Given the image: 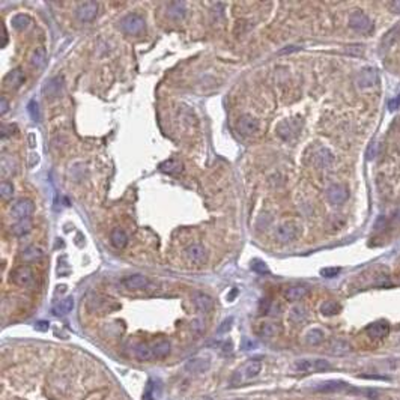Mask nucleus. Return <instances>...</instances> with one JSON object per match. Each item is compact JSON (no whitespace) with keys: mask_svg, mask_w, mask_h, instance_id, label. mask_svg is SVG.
<instances>
[{"mask_svg":"<svg viewBox=\"0 0 400 400\" xmlns=\"http://www.w3.org/2000/svg\"><path fill=\"white\" fill-rule=\"evenodd\" d=\"M331 364L323 358H302L293 363V370L299 373H319L329 370Z\"/></svg>","mask_w":400,"mask_h":400,"instance_id":"nucleus-2","label":"nucleus"},{"mask_svg":"<svg viewBox=\"0 0 400 400\" xmlns=\"http://www.w3.org/2000/svg\"><path fill=\"white\" fill-rule=\"evenodd\" d=\"M185 256L191 264L200 265L205 261V257H206V250L200 244H193V245H190L185 250Z\"/></svg>","mask_w":400,"mask_h":400,"instance_id":"nucleus-16","label":"nucleus"},{"mask_svg":"<svg viewBox=\"0 0 400 400\" xmlns=\"http://www.w3.org/2000/svg\"><path fill=\"white\" fill-rule=\"evenodd\" d=\"M0 194H2V197L5 200L11 199L14 196V187H12V184L8 182V181H3L2 185H0Z\"/></svg>","mask_w":400,"mask_h":400,"instance_id":"nucleus-36","label":"nucleus"},{"mask_svg":"<svg viewBox=\"0 0 400 400\" xmlns=\"http://www.w3.org/2000/svg\"><path fill=\"white\" fill-rule=\"evenodd\" d=\"M296 237H298V229L289 223L278 226L275 230V240L281 244H289V242L295 241Z\"/></svg>","mask_w":400,"mask_h":400,"instance_id":"nucleus-9","label":"nucleus"},{"mask_svg":"<svg viewBox=\"0 0 400 400\" xmlns=\"http://www.w3.org/2000/svg\"><path fill=\"white\" fill-rule=\"evenodd\" d=\"M98 9L100 6L97 2H84L77 8L76 15L81 23H89L98 15Z\"/></svg>","mask_w":400,"mask_h":400,"instance_id":"nucleus-10","label":"nucleus"},{"mask_svg":"<svg viewBox=\"0 0 400 400\" xmlns=\"http://www.w3.org/2000/svg\"><path fill=\"white\" fill-rule=\"evenodd\" d=\"M160 170L164 172V173H179L182 170V164L176 160H167V161H164L160 164Z\"/></svg>","mask_w":400,"mask_h":400,"instance_id":"nucleus-28","label":"nucleus"},{"mask_svg":"<svg viewBox=\"0 0 400 400\" xmlns=\"http://www.w3.org/2000/svg\"><path fill=\"white\" fill-rule=\"evenodd\" d=\"M289 320L295 325H299L302 322L307 320V310H305L304 307H301V305H295V307H292L289 310Z\"/></svg>","mask_w":400,"mask_h":400,"instance_id":"nucleus-25","label":"nucleus"},{"mask_svg":"<svg viewBox=\"0 0 400 400\" xmlns=\"http://www.w3.org/2000/svg\"><path fill=\"white\" fill-rule=\"evenodd\" d=\"M167 15L173 20H181L185 15V3L184 2H173L167 6Z\"/></svg>","mask_w":400,"mask_h":400,"instance_id":"nucleus-26","label":"nucleus"},{"mask_svg":"<svg viewBox=\"0 0 400 400\" xmlns=\"http://www.w3.org/2000/svg\"><path fill=\"white\" fill-rule=\"evenodd\" d=\"M11 25H12V27L15 30H25L30 25V18L27 15H25V14H17V15L12 17Z\"/></svg>","mask_w":400,"mask_h":400,"instance_id":"nucleus-29","label":"nucleus"},{"mask_svg":"<svg viewBox=\"0 0 400 400\" xmlns=\"http://www.w3.org/2000/svg\"><path fill=\"white\" fill-rule=\"evenodd\" d=\"M49 326H50V323L45 322V320H39V322L35 323V328L38 329V331H47V329H49Z\"/></svg>","mask_w":400,"mask_h":400,"instance_id":"nucleus-44","label":"nucleus"},{"mask_svg":"<svg viewBox=\"0 0 400 400\" xmlns=\"http://www.w3.org/2000/svg\"><path fill=\"white\" fill-rule=\"evenodd\" d=\"M262 370V361L261 360H248L247 363H244L240 369H237L233 372L232 378H230V385H241L244 382L251 381L253 378L261 373Z\"/></svg>","mask_w":400,"mask_h":400,"instance_id":"nucleus-1","label":"nucleus"},{"mask_svg":"<svg viewBox=\"0 0 400 400\" xmlns=\"http://www.w3.org/2000/svg\"><path fill=\"white\" fill-rule=\"evenodd\" d=\"M39 161V158H38V154H30V167H33L35 164Z\"/></svg>","mask_w":400,"mask_h":400,"instance_id":"nucleus-48","label":"nucleus"},{"mask_svg":"<svg viewBox=\"0 0 400 400\" xmlns=\"http://www.w3.org/2000/svg\"><path fill=\"white\" fill-rule=\"evenodd\" d=\"M209 369V360L208 358H200V357H194L191 360H188L185 363V370L190 372L193 374H199L203 373Z\"/></svg>","mask_w":400,"mask_h":400,"instance_id":"nucleus-18","label":"nucleus"},{"mask_svg":"<svg viewBox=\"0 0 400 400\" xmlns=\"http://www.w3.org/2000/svg\"><path fill=\"white\" fill-rule=\"evenodd\" d=\"M15 130H17V128H15L14 125H6V124H3V127H2V137L6 138V137L12 135Z\"/></svg>","mask_w":400,"mask_h":400,"instance_id":"nucleus-41","label":"nucleus"},{"mask_svg":"<svg viewBox=\"0 0 400 400\" xmlns=\"http://www.w3.org/2000/svg\"><path fill=\"white\" fill-rule=\"evenodd\" d=\"M29 143H30V146H32V148L36 145V142H35V134H33V133H30V134H29Z\"/></svg>","mask_w":400,"mask_h":400,"instance_id":"nucleus-49","label":"nucleus"},{"mask_svg":"<svg viewBox=\"0 0 400 400\" xmlns=\"http://www.w3.org/2000/svg\"><path fill=\"white\" fill-rule=\"evenodd\" d=\"M318 160L322 161V166H328V164L333 161V154L326 149H320V152L318 154Z\"/></svg>","mask_w":400,"mask_h":400,"instance_id":"nucleus-38","label":"nucleus"},{"mask_svg":"<svg viewBox=\"0 0 400 400\" xmlns=\"http://www.w3.org/2000/svg\"><path fill=\"white\" fill-rule=\"evenodd\" d=\"M149 285V278L142 274H134L122 280V286H125L130 291H140L145 289Z\"/></svg>","mask_w":400,"mask_h":400,"instance_id":"nucleus-14","label":"nucleus"},{"mask_svg":"<svg viewBox=\"0 0 400 400\" xmlns=\"http://www.w3.org/2000/svg\"><path fill=\"white\" fill-rule=\"evenodd\" d=\"M399 107H400V93H399V95H397L396 98H393V100L388 103V108H390L391 111L397 110Z\"/></svg>","mask_w":400,"mask_h":400,"instance_id":"nucleus-42","label":"nucleus"},{"mask_svg":"<svg viewBox=\"0 0 400 400\" xmlns=\"http://www.w3.org/2000/svg\"><path fill=\"white\" fill-rule=\"evenodd\" d=\"M374 142H372L370 143V146H369V149H367V160H372L373 157H374Z\"/></svg>","mask_w":400,"mask_h":400,"instance_id":"nucleus-46","label":"nucleus"},{"mask_svg":"<svg viewBox=\"0 0 400 400\" xmlns=\"http://www.w3.org/2000/svg\"><path fill=\"white\" fill-rule=\"evenodd\" d=\"M42 257V251L38 248V247H35V245H30V247H27L25 251L21 253V259L25 262H36V261H39V259Z\"/></svg>","mask_w":400,"mask_h":400,"instance_id":"nucleus-27","label":"nucleus"},{"mask_svg":"<svg viewBox=\"0 0 400 400\" xmlns=\"http://www.w3.org/2000/svg\"><path fill=\"white\" fill-rule=\"evenodd\" d=\"M347 388H350V385L345 381H339V379H331V381H323L315 385V391L318 393H340V391H346Z\"/></svg>","mask_w":400,"mask_h":400,"instance_id":"nucleus-12","label":"nucleus"},{"mask_svg":"<svg viewBox=\"0 0 400 400\" xmlns=\"http://www.w3.org/2000/svg\"><path fill=\"white\" fill-rule=\"evenodd\" d=\"M237 128L238 133L242 135H254L259 131V122L251 114H242L238 119Z\"/></svg>","mask_w":400,"mask_h":400,"instance_id":"nucleus-7","label":"nucleus"},{"mask_svg":"<svg viewBox=\"0 0 400 400\" xmlns=\"http://www.w3.org/2000/svg\"><path fill=\"white\" fill-rule=\"evenodd\" d=\"M8 108H9V104H8V101H6V98L2 97V100H0V113H2V114H6Z\"/></svg>","mask_w":400,"mask_h":400,"instance_id":"nucleus-45","label":"nucleus"},{"mask_svg":"<svg viewBox=\"0 0 400 400\" xmlns=\"http://www.w3.org/2000/svg\"><path fill=\"white\" fill-rule=\"evenodd\" d=\"M388 6H390V9H391L393 12L400 14V2H393V3H390Z\"/></svg>","mask_w":400,"mask_h":400,"instance_id":"nucleus-47","label":"nucleus"},{"mask_svg":"<svg viewBox=\"0 0 400 400\" xmlns=\"http://www.w3.org/2000/svg\"><path fill=\"white\" fill-rule=\"evenodd\" d=\"M63 87V79L62 77H54L50 81H47V84L44 86V93L47 98H56L60 95Z\"/></svg>","mask_w":400,"mask_h":400,"instance_id":"nucleus-19","label":"nucleus"},{"mask_svg":"<svg viewBox=\"0 0 400 400\" xmlns=\"http://www.w3.org/2000/svg\"><path fill=\"white\" fill-rule=\"evenodd\" d=\"M30 221L29 220H23V221H18L14 227H12V233L17 235V237H21V235H26L30 232Z\"/></svg>","mask_w":400,"mask_h":400,"instance_id":"nucleus-35","label":"nucleus"},{"mask_svg":"<svg viewBox=\"0 0 400 400\" xmlns=\"http://www.w3.org/2000/svg\"><path fill=\"white\" fill-rule=\"evenodd\" d=\"M45 60H47V54H45V50L44 49H36L30 57V63L35 66V68H42L45 65Z\"/></svg>","mask_w":400,"mask_h":400,"instance_id":"nucleus-34","label":"nucleus"},{"mask_svg":"<svg viewBox=\"0 0 400 400\" xmlns=\"http://www.w3.org/2000/svg\"><path fill=\"white\" fill-rule=\"evenodd\" d=\"M366 333L370 339L373 340H381V339H385L390 333V325L388 322L385 320H376L373 323H370L367 328H366Z\"/></svg>","mask_w":400,"mask_h":400,"instance_id":"nucleus-11","label":"nucleus"},{"mask_svg":"<svg viewBox=\"0 0 400 400\" xmlns=\"http://www.w3.org/2000/svg\"><path fill=\"white\" fill-rule=\"evenodd\" d=\"M257 333H259V336H261V337L271 339V337H274L277 334V325L265 322V323H262L261 326H259Z\"/></svg>","mask_w":400,"mask_h":400,"instance_id":"nucleus-32","label":"nucleus"},{"mask_svg":"<svg viewBox=\"0 0 400 400\" xmlns=\"http://www.w3.org/2000/svg\"><path fill=\"white\" fill-rule=\"evenodd\" d=\"M331 352L334 355H346L350 352V345L346 343L345 340H336L331 345Z\"/></svg>","mask_w":400,"mask_h":400,"instance_id":"nucleus-33","label":"nucleus"},{"mask_svg":"<svg viewBox=\"0 0 400 400\" xmlns=\"http://www.w3.org/2000/svg\"><path fill=\"white\" fill-rule=\"evenodd\" d=\"M27 111H29L30 117H32V119H33L35 122L39 121V108H38V103H36V101H30V103H29Z\"/></svg>","mask_w":400,"mask_h":400,"instance_id":"nucleus-39","label":"nucleus"},{"mask_svg":"<svg viewBox=\"0 0 400 400\" xmlns=\"http://www.w3.org/2000/svg\"><path fill=\"white\" fill-rule=\"evenodd\" d=\"M25 80H26L25 73L21 71V68H15L6 74L3 83L8 89H18L23 83H25Z\"/></svg>","mask_w":400,"mask_h":400,"instance_id":"nucleus-17","label":"nucleus"},{"mask_svg":"<svg viewBox=\"0 0 400 400\" xmlns=\"http://www.w3.org/2000/svg\"><path fill=\"white\" fill-rule=\"evenodd\" d=\"M232 322H233V319H232V318L226 319V320L221 323V326L218 328V333H226V331H229V329H230V325H232Z\"/></svg>","mask_w":400,"mask_h":400,"instance_id":"nucleus-43","label":"nucleus"},{"mask_svg":"<svg viewBox=\"0 0 400 400\" xmlns=\"http://www.w3.org/2000/svg\"><path fill=\"white\" fill-rule=\"evenodd\" d=\"M145 18L138 14H130L121 21V29L128 35H140L145 30Z\"/></svg>","mask_w":400,"mask_h":400,"instance_id":"nucleus-3","label":"nucleus"},{"mask_svg":"<svg viewBox=\"0 0 400 400\" xmlns=\"http://www.w3.org/2000/svg\"><path fill=\"white\" fill-rule=\"evenodd\" d=\"M74 309V298L73 296H68L65 299H62L60 302H57L54 307L52 309L53 315L54 316H65L68 315L69 312H71Z\"/></svg>","mask_w":400,"mask_h":400,"instance_id":"nucleus-22","label":"nucleus"},{"mask_svg":"<svg viewBox=\"0 0 400 400\" xmlns=\"http://www.w3.org/2000/svg\"><path fill=\"white\" fill-rule=\"evenodd\" d=\"M33 209L35 206L29 199H20L11 208V217L17 221L29 220V217L33 214Z\"/></svg>","mask_w":400,"mask_h":400,"instance_id":"nucleus-5","label":"nucleus"},{"mask_svg":"<svg viewBox=\"0 0 400 400\" xmlns=\"http://www.w3.org/2000/svg\"><path fill=\"white\" fill-rule=\"evenodd\" d=\"M340 312V304L336 301H325L320 305V313L323 316H334Z\"/></svg>","mask_w":400,"mask_h":400,"instance_id":"nucleus-31","label":"nucleus"},{"mask_svg":"<svg viewBox=\"0 0 400 400\" xmlns=\"http://www.w3.org/2000/svg\"><path fill=\"white\" fill-rule=\"evenodd\" d=\"M110 241H111V244H113L116 248H124V247L128 244V235H127L122 229L116 227V229H113L111 233H110Z\"/></svg>","mask_w":400,"mask_h":400,"instance_id":"nucleus-23","label":"nucleus"},{"mask_svg":"<svg viewBox=\"0 0 400 400\" xmlns=\"http://www.w3.org/2000/svg\"><path fill=\"white\" fill-rule=\"evenodd\" d=\"M323 339H325V334H323L322 329H319V328H313V329H310L307 334H305V342H307L309 345H313V346L322 343Z\"/></svg>","mask_w":400,"mask_h":400,"instance_id":"nucleus-30","label":"nucleus"},{"mask_svg":"<svg viewBox=\"0 0 400 400\" xmlns=\"http://www.w3.org/2000/svg\"><path fill=\"white\" fill-rule=\"evenodd\" d=\"M11 281H14L17 286L26 288V286H29L32 281H33V272H32V269L29 267L15 268L11 272Z\"/></svg>","mask_w":400,"mask_h":400,"instance_id":"nucleus-8","label":"nucleus"},{"mask_svg":"<svg viewBox=\"0 0 400 400\" xmlns=\"http://www.w3.org/2000/svg\"><path fill=\"white\" fill-rule=\"evenodd\" d=\"M379 80V76H378V71H376L374 68H364L358 73V77H357V84L360 87H373L376 86Z\"/></svg>","mask_w":400,"mask_h":400,"instance_id":"nucleus-13","label":"nucleus"},{"mask_svg":"<svg viewBox=\"0 0 400 400\" xmlns=\"http://www.w3.org/2000/svg\"><path fill=\"white\" fill-rule=\"evenodd\" d=\"M152 349H154L155 360H160V358H164V357H167L170 354L172 345L167 340H160V342L152 345Z\"/></svg>","mask_w":400,"mask_h":400,"instance_id":"nucleus-24","label":"nucleus"},{"mask_svg":"<svg viewBox=\"0 0 400 400\" xmlns=\"http://www.w3.org/2000/svg\"><path fill=\"white\" fill-rule=\"evenodd\" d=\"M193 304L196 305V309L199 312L208 313L214 307V299L203 292H196V293H193Z\"/></svg>","mask_w":400,"mask_h":400,"instance_id":"nucleus-15","label":"nucleus"},{"mask_svg":"<svg viewBox=\"0 0 400 400\" xmlns=\"http://www.w3.org/2000/svg\"><path fill=\"white\" fill-rule=\"evenodd\" d=\"M349 26L360 33H369L373 29V23L363 11H354L349 17Z\"/></svg>","mask_w":400,"mask_h":400,"instance_id":"nucleus-4","label":"nucleus"},{"mask_svg":"<svg viewBox=\"0 0 400 400\" xmlns=\"http://www.w3.org/2000/svg\"><path fill=\"white\" fill-rule=\"evenodd\" d=\"M134 357H135L137 360H140V361H151V360H155L152 345H148V343H138V345L134 347Z\"/></svg>","mask_w":400,"mask_h":400,"instance_id":"nucleus-20","label":"nucleus"},{"mask_svg":"<svg viewBox=\"0 0 400 400\" xmlns=\"http://www.w3.org/2000/svg\"><path fill=\"white\" fill-rule=\"evenodd\" d=\"M309 293V288L304 285H295L285 291V298L288 301H299Z\"/></svg>","mask_w":400,"mask_h":400,"instance_id":"nucleus-21","label":"nucleus"},{"mask_svg":"<svg viewBox=\"0 0 400 400\" xmlns=\"http://www.w3.org/2000/svg\"><path fill=\"white\" fill-rule=\"evenodd\" d=\"M340 272V268H323L320 269V275L325 278H334Z\"/></svg>","mask_w":400,"mask_h":400,"instance_id":"nucleus-40","label":"nucleus"},{"mask_svg":"<svg viewBox=\"0 0 400 400\" xmlns=\"http://www.w3.org/2000/svg\"><path fill=\"white\" fill-rule=\"evenodd\" d=\"M349 197V191H347V188L345 185H331L326 190V199L328 202L334 205V206H339V205H343Z\"/></svg>","mask_w":400,"mask_h":400,"instance_id":"nucleus-6","label":"nucleus"},{"mask_svg":"<svg viewBox=\"0 0 400 400\" xmlns=\"http://www.w3.org/2000/svg\"><path fill=\"white\" fill-rule=\"evenodd\" d=\"M251 269H253L254 272H257V274H268V272H269L267 264H265V262H261V261H254V262L251 264Z\"/></svg>","mask_w":400,"mask_h":400,"instance_id":"nucleus-37","label":"nucleus"}]
</instances>
